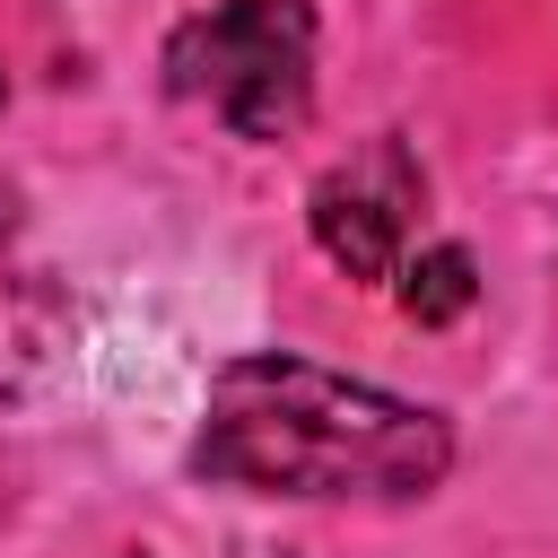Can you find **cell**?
Returning a JSON list of instances; mask_svg holds the SVG:
<instances>
[{"instance_id":"6da1fadb","label":"cell","mask_w":558,"mask_h":558,"mask_svg":"<svg viewBox=\"0 0 558 558\" xmlns=\"http://www.w3.org/2000/svg\"><path fill=\"white\" fill-rule=\"evenodd\" d=\"M192 471L262 497H427L453 471V427L401 392L262 349L209 375Z\"/></svg>"},{"instance_id":"7a4b0ae2","label":"cell","mask_w":558,"mask_h":558,"mask_svg":"<svg viewBox=\"0 0 558 558\" xmlns=\"http://www.w3.org/2000/svg\"><path fill=\"white\" fill-rule=\"evenodd\" d=\"M166 87L209 105L235 140H288L314 105V9L305 0H218L166 35Z\"/></svg>"},{"instance_id":"3957f363","label":"cell","mask_w":558,"mask_h":558,"mask_svg":"<svg viewBox=\"0 0 558 558\" xmlns=\"http://www.w3.org/2000/svg\"><path fill=\"white\" fill-rule=\"evenodd\" d=\"M418 201H427V174H418V157L384 131V140H366L349 166H331V174L314 183L305 227H314V244H323L349 279H392L401 253H410V209H418Z\"/></svg>"},{"instance_id":"277c9868","label":"cell","mask_w":558,"mask_h":558,"mask_svg":"<svg viewBox=\"0 0 558 558\" xmlns=\"http://www.w3.org/2000/svg\"><path fill=\"white\" fill-rule=\"evenodd\" d=\"M392 288H401V314L436 331V323L471 314V296H480V270H471V253H462V244H427V253H401Z\"/></svg>"},{"instance_id":"5b68a950","label":"cell","mask_w":558,"mask_h":558,"mask_svg":"<svg viewBox=\"0 0 558 558\" xmlns=\"http://www.w3.org/2000/svg\"><path fill=\"white\" fill-rule=\"evenodd\" d=\"M9 227H17V192L0 183V235H9Z\"/></svg>"}]
</instances>
